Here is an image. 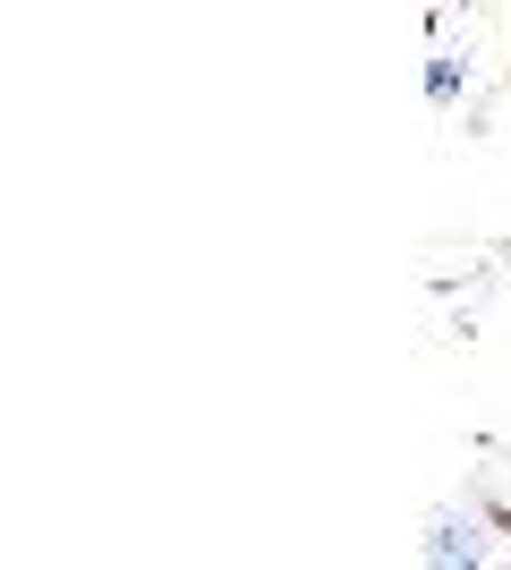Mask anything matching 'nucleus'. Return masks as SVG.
<instances>
[{
	"instance_id": "1",
	"label": "nucleus",
	"mask_w": 511,
	"mask_h": 570,
	"mask_svg": "<svg viewBox=\"0 0 511 570\" xmlns=\"http://www.w3.org/2000/svg\"><path fill=\"white\" fill-rule=\"evenodd\" d=\"M417 553H426V562H478L487 546H478V520H435Z\"/></svg>"
},
{
	"instance_id": "2",
	"label": "nucleus",
	"mask_w": 511,
	"mask_h": 570,
	"mask_svg": "<svg viewBox=\"0 0 511 570\" xmlns=\"http://www.w3.org/2000/svg\"><path fill=\"white\" fill-rule=\"evenodd\" d=\"M426 86H435V102H443L452 86H461V60H452V51H435V69H426Z\"/></svg>"
}]
</instances>
